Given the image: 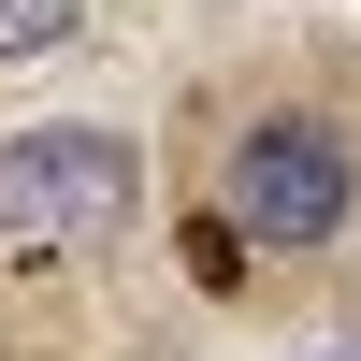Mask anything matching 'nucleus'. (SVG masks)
<instances>
[{
	"label": "nucleus",
	"instance_id": "obj_3",
	"mask_svg": "<svg viewBox=\"0 0 361 361\" xmlns=\"http://www.w3.org/2000/svg\"><path fill=\"white\" fill-rule=\"evenodd\" d=\"M87 29V0H0V58H58Z\"/></svg>",
	"mask_w": 361,
	"mask_h": 361
},
{
	"label": "nucleus",
	"instance_id": "obj_1",
	"mask_svg": "<svg viewBox=\"0 0 361 361\" xmlns=\"http://www.w3.org/2000/svg\"><path fill=\"white\" fill-rule=\"evenodd\" d=\"M145 217V159L116 130H15L0 145V246H116Z\"/></svg>",
	"mask_w": 361,
	"mask_h": 361
},
{
	"label": "nucleus",
	"instance_id": "obj_2",
	"mask_svg": "<svg viewBox=\"0 0 361 361\" xmlns=\"http://www.w3.org/2000/svg\"><path fill=\"white\" fill-rule=\"evenodd\" d=\"M347 202H361V159H347V130L333 116H260L246 145H231V188H217V217L246 231V246H333L347 231Z\"/></svg>",
	"mask_w": 361,
	"mask_h": 361
}]
</instances>
